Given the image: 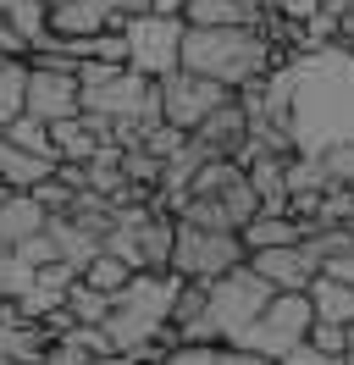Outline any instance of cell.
Wrapping results in <instances>:
<instances>
[{"label": "cell", "instance_id": "cell-1", "mask_svg": "<svg viewBox=\"0 0 354 365\" xmlns=\"http://www.w3.org/2000/svg\"><path fill=\"white\" fill-rule=\"evenodd\" d=\"M177 67L199 72L221 89H243L255 78H271L283 67V56L271 50L266 34L255 28H188L183 23V50H177Z\"/></svg>", "mask_w": 354, "mask_h": 365}, {"label": "cell", "instance_id": "cell-2", "mask_svg": "<svg viewBox=\"0 0 354 365\" xmlns=\"http://www.w3.org/2000/svg\"><path fill=\"white\" fill-rule=\"evenodd\" d=\"M249 250H243L238 232H216V227H194V222H177V244H172V272L188 282H216V277L238 272Z\"/></svg>", "mask_w": 354, "mask_h": 365}, {"label": "cell", "instance_id": "cell-3", "mask_svg": "<svg viewBox=\"0 0 354 365\" xmlns=\"http://www.w3.org/2000/svg\"><path fill=\"white\" fill-rule=\"evenodd\" d=\"M310 321H315L310 294H271L266 310L243 327V338L233 343V349H255V354H266V360H283L293 343L310 338Z\"/></svg>", "mask_w": 354, "mask_h": 365}, {"label": "cell", "instance_id": "cell-4", "mask_svg": "<svg viewBox=\"0 0 354 365\" xmlns=\"http://www.w3.org/2000/svg\"><path fill=\"white\" fill-rule=\"evenodd\" d=\"M266 299H271V288H266V277L249 272V260H243L238 272H227L211 282V304H205V316L221 327V343H238L243 327L266 310Z\"/></svg>", "mask_w": 354, "mask_h": 365}, {"label": "cell", "instance_id": "cell-5", "mask_svg": "<svg viewBox=\"0 0 354 365\" xmlns=\"http://www.w3.org/2000/svg\"><path fill=\"white\" fill-rule=\"evenodd\" d=\"M122 34H128V67H133V72H144V78H166V72H177L183 17L144 11V17H128V23H122Z\"/></svg>", "mask_w": 354, "mask_h": 365}, {"label": "cell", "instance_id": "cell-6", "mask_svg": "<svg viewBox=\"0 0 354 365\" xmlns=\"http://www.w3.org/2000/svg\"><path fill=\"white\" fill-rule=\"evenodd\" d=\"M155 100H161V122H172V128H183V133H194L221 100H233V89H221V83H211V78L177 67V72H166V78H155Z\"/></svg>", "mask_w": 354, "mask_h": 365}, {"label": "cell", "instance_id": "cell-7", "mask_svg": "<svg viewBox=\"0 0 354 365\" xmlns=\"http://www.w3.org/2000/svg\"><path fill=\"white\" fill-rule=\"evenodd\" d=\"M28 116H39L44 128H56L66 116H84V83H78V72L28 61Z\"/></svg>", "mask_w": 354, "mask_h": 365}, {"label": "cell", "instance_id": "cell-8", "mask_svg": "<svg viewBox=\"0 0 354 365\" xmlns=\"http://www.w3.org/2000/svg\"><path fill=\"white\" fill-rule=\"evenodd\" d=\"M249 272L266 277L271 294H310V282L321 277V260L310 244H277V250H255Z\"/></svg>", "mask_w": 354, "mask_h": 365}, {"label": "cell", "instance_id": "cell-9", "mask_svg": "<svg viewBox=\"0 0 354 365\" xmlns=\"http://www.w3.org/2000/svg\"><path fill=\"white\" fill-rule=\"evenodd\" d=\"M249 128H255V122H249V111H243L238 94H233V100H221L216 111L188 133V144H194L205 160H238V150L249 144Z\"/></svg>", "mask_w": 354, "mask_h": 365}, {"label": "cell", "instance_id": "cell-10", "mask_svg": "<svg viewBox=\"0 0 354 365\" xmlns=\"http://www.w3.org/2000/svg\"><path fill=\"white\" fill-rule=\"evenodd\" d=\"M106 28H122L111 17L106 0H61V6H50V39H61V45L94 39V34H106Z\"/></svg>", "mask_w": 354, "mask_h": 365}, {"label": "cell", "instance_id": "cell-11", "mask_svg": "<svg viewBox=\"0 0 354 365\" xmlns=\"http://www.w3.org/2000/svg\"><path fill=\"white\" fill-rule=\"evenodd\" d=\"M44 222H50V210L28 188H6V200H0V250H17L22 238L44 232Z\"/></svg>", "mask_w": 354, "mask_h": 365}, {"label": "cell", "instance_id": "cell-12", "mask_svg": "<svg viewBox=\"0 0 354 365\" xmlns=\"http://www.w3.org/2000/svg\"><path fill=\"white\" fill-rule=\"evenodd\" d=\"M243 250H277V244H305V222L299 216H288V210H255L249 222L238 227Z\"/></svg>", "mask_w": 354, "mask_h": 365}, {"label": "cell", "instance_id": "cell-13", "mask_svg": "<svg viewBox=\"0 0 354 365\" xmlns=\"http://www.w3.org/2000/svg\"><path fill=\"white\" fill-rule=\"evenodd\" d=\"M44 232H50V244H56V260H66L72 272H84L88 260L106 250V244H100V238H94L88 227H78V222H72L66 210H56V216L44 222Z\"/></svg>", "mask_w": 354, "mask_h": 365}, {"label": "cell", "instance_id": "cell-14", "mask_svg": "<svg viewBox=\"0 0 354 365\" xmlns=\"http://www.w3.org/2000/svg\"><path fill=\"white\" fill-rule=\"evenodd\" d=\"M310 310H315V321H343V327H354V288L343 277L321 272L310 282Z\"/></svg>", "mask_w": 354, "mask_h": 365}, {"label": "cell", "instance_id": "cell-15", "mask_svg": "<svg viewBox=\"0 0 354 365\" xmlns=\"http://www.w3.org/2000/svg\"><path fill=\"white\" fill-rule=\"evenodd\" d=\"M17 116H28V61L0 56V128H11Z\"/></svg>", "mask_w": 354, "mask_h": 365}, {"label": "cell", "instance_id": "cell-16", "mask_svg": "<svg viewBox=\"0 0 354 365\" xmlns=\"http://www.w3.org/2000/svg\"><path fill=\"white\" fill-rule=\"evenodd\" d=\"M183 23L188 28H249V11L238 0H188L183 6Z\"/></svg>", "mask_w": 354, "mask_h": 365}, {"label": "cell", "instance_id": "cell-17", "mask_svg": "<svg viewBox=\"0 0 354 365\" xmlns=\"http://www.w3.org/2000/svg\"><path fill=\"white\" fill-rule=\"evenodd\" d=\"M78 277H84V282L94 288V294L116 299V294H122V288L133 282V266H128V260H116L111 250H100V255H94V260H88V266H84Z\"/></svg>", "mask_w": 354, "mask_h": 365}, {"label": "cell", "instance_id": "cell-18", "mask_svg": "<svg viewBox=\"0 0 354 365\" xmlns=\"http://www.w3.org/2000/svg\"><path fill=\"white\" fill-rule=\"evenodd\" d=\"M111 304H116V299L94 294V288H88L84 277H78V282L66 288V310H72V321H78V327H100V321L111 316Z\"/></svg>", "mask_w": 354, "mask_h": 365}, {"label": "cell", "instance_id": "cell-19", "mask_svg": "<svg viewBox=\"0 0 354 365\" xmlns=\"http://www.w3.org/2000/svg\"><path fill=\"white\" fill-rule=\"evenodd\" d=\"M0 133L11 138L17 150H28V155H50V160H56V144H50V128H44L39 116H17V122H11V128H0Z\"/></svg>", "mask_w": 354, "mask_h": 365}, {"label": "cell", "instance_id": "cell-20", "mask_svg": "<svg viewBox=\"0 0 354 365\" xmlns=\"http://www.w3.org/2000/svg\"><path fill=\"white\" fill-rule=\"evenodd\" d=\"M6 255H17L22 266H34V272H39V266L56 260V244H50V232H34V238H22L17 250H6Z\"/></svg>", "mask_w": 354, "mask_h": 365}, {"label": "cell", "instance_id": "cell-21", "mask_svg": "<svg viewBox=\"0 0 354 365\" xmlns=\"http://www.w3.org/2000/svg\"><path fill=\"white\" fill-rule=\"evenodd\" d=\"M227 349V343H221ZM221 349L216 343H177L172 354H166V365H221Z\"/></svg>", "mask_w": 354, "mask_h": 365}, {"label": "cell", "instance_id": "cell-22", "mask_svg": "<svg viewBox=\"0 0 354 365\" xmlns=\"http://www.w3.org/2000/svg\"><path fill=\"white\" fill-rule=\"evenodd\" d=\"M310 343L327 349V354H343L349 349V327L343 321H310Z\"/></svg>", "mask_w": 354, "mask_h": 365}, {"label": "cell", "instance_id": "cell-23", "mask_svg": "<svg viewBox=\"0 0 354 365\" xmlns=\"http://www.w3.org/2000/svg\"><path fill=\"white\" fill-rule=\"evenodd\" d=\"M88 360H94V354H88V349L72 338V332H66V338H56L50 349H44V360H39V365H88Z\"/></svg>", "mask_w": 354, "mask_h": 365}, {"label": "cell", "instance_id": "cell-24", "mask_svg": "<svg viewBox=\"0 0 354 365\" xmlns=\"http://www.w3.org/2000/svg\"><path fill=\"white\" fill-rule=\"evenodd\" d=\"M277 365H343V354H327V349H315V343L305 338V343H293Z\"/></svg>", "mask_w": 354, "mask_h": 365}, {"label": "cell", "instance_id": "cell-25", "mask_svg": "<svg viewBox=\"0 0 354 365\" xmlns=\"http://www.w3.org/2000/svg\"><path fill=\"white\" fill-rule=\"evenodd\" d=\"M321 6H327V0H271V11H283L288 23H310Z\"/></svg>", "mask_w": 354, "mask_h": 365}, {"label": "cell", "instance_id": "cell-26", "mask_svg": "<svg viewBox=\"0 0 354 365\" xmlns=\"http://www.w3.org/2000/svg\"><path fill=\"white\" fill-rule=\"evenodd\" d=\"M221 365H277V360H266V354H255V349H221Z\"/></svg>", "mask_w": 354, "mask_h": 365}, {"label": "cell", "instance_id": "cell-27", "mask_svg": "<svg viewBox=\"0 0 354 365\" xmlns=\"http://www.w3.org/2000/svg\"><path fill=\"white\" fill-rule=\"evenodd\" d=\"M338 50L354 56V11H349V6H343V17H338Z\"/></svg>", "mask_w": 354, "mask_h": 365}, {"label": "cell", "instance_id": "cell-28", "mask_svg": "<svg viewBox=\"0 0 354 365\" xmlns=\"http://www.w3.org/2000/svg\"><path fill=\"white\" fill-rule=\"evenodd\" d=\"M321 272H327V277H343V282L354 288V255H343V260H332V266H321Z\"/></svg>", "mask_w": 354, "mask_h": 365}, {"label": "cell", "instance_id": "cell-29", "mask_svg": "<svg viewBox=\"0 0 354 365\" xmlns=\"http://www.w3.org/2000/svg\"><path fill=\"white\" fill-rule=\"evenodd\" d=\"M183 6H188V0H155V11H161V17H183Z\"/></svg>", "mask_w": 354, "mask_h": 365}, {"label": "cell", "instance_id": "cell-30", "mask_svg": "<svg viewBox=\"0 0 354 365\" xmlns=\"http://www.w3.org/2000/svg\"><path fill=\"white\" fill-rule=\"evenodd\" d=\"M88 365H133L128 354H100V360H88Z\"/></svg>", "mask_w": 354, "mask_h": 365}, {"label": "cell", "instance_id": "cell-31", "mask_svg": "<svg viewBox=\"0 0 354 365\" xmlns=\"http://www.w3.org/2000/svg\"><path fill=\"white\" fill-rule=\"evenodd\" d=\"M133 365H166V360H133Z\"/></svg>", "mask_w": 354, "mask_h": 365}, {"label": "cell", "instance_id": "cell-32", "mask_svg": "<svg viewBox=\"0 0 354 365\" xmlns=\"http://www.w3.org/2000/svg\"><path fill=\"white\" fill-rule=\"evenodd\" d=\"M44 6H61V0H44Z\"/></svg>", "mask_w": 354, "mask_h": 365}, {"label": "cell", "instance_id": "cell-33", "mask_svg": "<svg viewBox=\"0 0 354 365\" xmlns=\"http://www.w3.org/2000/svg\"><path fill=\"white\" fill-rule=\"evenodd\" d=\"M0 200H6V182H0Z\"/></svg>", "mask_w": 354, "mask_h": 365}, {"label": "cell", "instance_id": "cell-34", "mask_svg": "<svg viewBox=\"0 0 354 365\" xmlns=\"http://www.w3.org/2000/svg\"><path fill=\"white\" fill-rule=\"evenodd\" d=\"M6 6H11V0H0V11H6Z\"/></svg>", "mask_w": 354, "mask_h": 365}, {"label": "cell", "instance_id": "cell-35", "mask_svg": "<svg viewBox=\"0 0 354 365\" xmlns=\"http://www.w3.org/2000/svg\"><path fill=\"white\" fill-rule=\"evenodd\" d=\"M0 255H6V250H0Z\"/></svg>", "mask_w": 354, "mask_h": 365}]
</instances>
